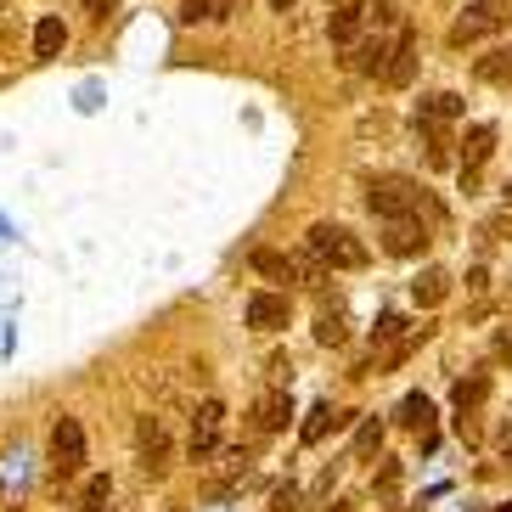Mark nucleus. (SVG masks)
<instances>
[{"label": "nucleus", "instance_id": "nucleus-1", "mask_svg": "<svg viewBox=\"0 0 512 512\" xmlns=\"http://www.w3.org/2000/svg\"><path fill=\"white\" fill-rule=\"evenodd\" d=\"M304 248L316 259H327V271H361L366 259V242L355 237L349 226H338V220H316V226L304 231Z\"/></svg>", "mask_w": 512, "mask_h": 512}, {"label": "nucleus", "instance_id": "nucleus-2", "mask_svg": "<svg viewBox=\"0 0 512 512\" xmlns=\"http://www.w3.org/2000/svg\"><path fill=\"white\" fill-rule=\"evenodd\" d=\"M79 467H85V428H79V417H57L51 422V473L74 479Z\"/></svg>", "mask_w": 512, "mask_h": 512}, {"label": "nucleus", "instance_id": "nucleus-3", "mask_svg": "<svg viewBox=\"0 0 512 512\" xmlns=\"http://www.w3.org/2000/svg\"><path fill=\"white\" fill-rule=\"evenodd\" d=\"M366 203H372L377 220H400V214H417L422 209V192L411 181H400V175H383V181H372Z\"/></svg>", "mask_w": 512, "mask_h": 512}, {"label": "nucleus", "instance_id": "nucleus-4", "mask_svg": "<svg viewBox=\"0 0 512 512\" xmlns=\"http://www.w3.org/2000/svg\"><path fill=\"white\" fill-rule=\"evenodd\" d=\"M220 434H226V406H220V400H197V411H192V439H186L192 462H209V456L220 451Z\"/></svg>", "mask_w": 512, "mask_h": 512}, {"label": "nucleus", "instance_id": "nucleus-5", "mask_svg": "<svg viewBox=\"0 0 512 512\" xmlns=\"http://www.w3.org/2000/svg\"><path fill=\"white\" fill-rule=\"evenodd\" d=\"M383 248L394 259H417L428 248V226H422V209L417 214H400V220H383Z\"/></svg>", "mask_w": 512, "mask_h": 512}, {"label": "nucleus", "instance_id": "nucleus-6", "mask_svg": "<svg viewBox=\"0 0 512 512\" xmlns=\"http://www.w3.org/2000/svg\"><path fill=\"white\" fill-rule=\"evenodd\" d=\"M136 445H141V467H147L152 479H164L169 473V428H164V417H141L136 422Z\"/></svg>", "mask_w": 512, "mask_h": 512}, {"label": "nucleus", "instance_id": "nucleus-7", "mask_svg": "<svg viewBox=\"0 0 512 512\" xmlns=\"http://www.w3.org/2000/svg\"><path fill=\"white\" fill-rule=\"evenodd\" d=\"M501 17H507V12H496V0H473V6H462V17L451 23V46L462 51V46H473V40H484Z\"/></svg>", "mask_w": 512, "mask_h": 512}, {"label": "nucleus", "instance_id": "nucleus-8", "mask_svg": "<svg viewBox=\"0 0 512 512\" xmlns=\"http://www.w3.org/2000/svg\"><path fill=\"white\" fill-rule=\"evenodd\" d=\"M411 79H417V34L400 29V40L389 46V62H383V85L389 91H406Z\"/></svg>", "mask_w": 512, "mask_h": 512}, {"label": "nucleus", "instance_id": "nucleus-9", "mask_svg": "<svg viewBox=\"0 0 512 512\" xmlns=\"http://www.w3.org/2000/svg\"><path fill=\"white\" fill-rule=\"evenodd\" d=\"M287 316H293L287 293H254V299H248V310H242V321H248L254 332H282Z\"/></svg>", "mask_w": 512, "mask_h": 512}, {"label": "nucleus", "instance_id": "nucleus-10", "mask_svg": "<svg viewBox=\"0 0 512 512\" xmlns=\"http://www.w3.org/2000/svg\"><path fill=\"white\" fill-rule=\"evenodd\" d=\"M287 417H293V394L287 389H271L254 400V434H276V428H287Z\"/></svg>", "mask_w": 512, "mask_h": 512}, {"label": "nucleus", "instance_id": "nucleus-11", "mask_svg": "<svg viewBox=\"0 0 512 512\" xmlns=\"http://www.w3.org/2000/svg\"><path fill=\"white\" fill-rule=\"evenodd\" d=\"M248 265H254V276H265V282H299V259L282 254V248H254Z\"/></svg>", "mask_w": 512, "mask_h": 512}, {"label": "nucleus", "instance_id": "nucleus-12", "mask_svg": "<svg viewBox=\"0 0 512 512\" xmlns=\"http://www.w3.org/2000/svg\"><path fill=\"white\" fill-rule=\"evenodd\" d=\"M361 29H366V0H344V6L332 12V23H327L332 46H355V40H361Z\"/></svg>", "mask_w": 512, "mask_h": 512}, {"label": "nucleus", "instance_id": "nucleus-13", "mask_svg": "<svg viewBox=\"0 0 512 512\" xmlns=\"http://www.w3.org/2000/svg\"><path fill=\"white\" fill-rule=\"evenodd\" d=\"M344 422H349V411H332V400H321V406H310L299 439H304V445H321V439H327L332 428H344Z\"/></svg>", "mask_w": 512, "mask_h": 512}, {"label": "nucleus", "instance_id": "nucleus-14", "mask_svg": "<svg viewBox=\"0 0 512 512\" xmlns=\"http://www.w3.org/2000/svg\"><path fill=\"white\" fill-rule=\"evenodd\" d=\"M490 152H496V124H467V136H462V169H479Z\"/></svg>", "mask_w": 512, "mask_h": 512}, {"label": "nucleus", "instance_id": "nucleus-15", "mask_svg": "<svg viewBox=\"0 0 512 512\" xmlns=\"http://www.w3.org/2000/svg\"><path fill=\"white\" fill-rule=\"evenodd\" d=\"M445 293H451V271H439V265H428V271L411 282V299L422 304V310H434V304H445Z\"/></svg>", "mask_w": 512, "mask_h": 512}, {"label": "nucleus", "instance_id": "nucleus-16", "mask_svg": "<svg viewBox=\"0 0 512 512\" xmlns=\"http://www.w3.org/2000/svg\"><path fill=\"white\" fill-rule=\"evenodd\" d=\"M394 422H400V428H417V434H434V400H428V394H406L400 411H394Z\"/></svg>", "mask_w": 512, "mask_h": 512}, {"label": "nucleus", "instance_id": "nucleus-17", "mask_svg": "<svg viewBox=\"0 0 512 512\" xmlns=\"http://www.w3.org/2000/svg\"><path fill=\"white\" fill-rule=\"evenodd\" d=\"M62 46H68V29H62V17H40V23H34V57L51 62V57H62Z\"/></svg>", "mask_w": 512, "mask_h": 512}, {"label": "nucleus", "instance_id": "nucleus-18", "mask_svg": "<svg viewBox=\"0 0 512 512\" xmlns=\"http://www.w3.org/2000/svg\"><path fill=\"white\" fill-rule=\"evenodd\" d=\"M473 79L479 85H512V46H496L490 57L473 62Z\"/></svg>", "mask_w": 512, "mask_h": 512}, {"label": "nucleus", "instance_id": "nucleus-19", "mask_svg": "<svg viewBox=\"0 0 512 512\" xmlns=\"http://www.w3.org/2000/svg\"><path fill=\"white\" fill-rule=\"evenodd\" d=\"M383 62H389V40L377 34V40H355V68L372 79H383Z\"/></svg>", "mask_w": 512, "mask_h": 512}, {"label": "nucleus", "instance_id": "nucleus-20", "mask_svg": "<svg viewBox=\"0 0 512 512\" xmlns=\"http://www.w3.org/2000/svg\"><path fill=\"white\" fill-rule=\"evenodd\" d=\"M445 119H462V96H456V91L428 96V102H422V113H417V124H445Z\"/></svg>", "mask_w": 512, "mask_h": 512}, {"label": "nucleus", "instance_id": "nucleus-21", "mask_svg": "<svg viewBox=\"0 0 512 512\" xmlns=\"http://www.w3.org/2000/svg\"><path fill=\"white\" fill-rule=\"evenodd\" d=\"M484 394H490V372H473V377H462V383L451 389V400H456L462 411H473V406L484 400Z\"/></svg>", "mask_w": 512, "mask_h": 512}, {"label": "nucleus", "instance_id": "nucleus-22", "mask_svg": "<svg viewBox=\"0 0 512 512\" xmlns=\"http://www.w3.org/2000/svg\"><path fill=\"white\" fill-rule=\"evenodd\" d=\"M417 130H422V141H428V164H434V169L451 164V136H445L439 124H417Z\"/></svg>", "mask_w": 512, "mask_h": 512}, {"label": "nucleus", "instance_id": "nucleus-23", "mask_svg": "<svg viewBox=\"0 0 512 512\" xmlns=\"http://www.w3.org/2000/svg\"><path fill=\"white\" fill-rule=\"evenodd\" d=\"M349 338V327H344V316L338 310H321V321H316V344H327V349H338Z\"/></svg>", "mask_w": 512, "mask_h": 512}, {"label": "nucleus", "instance_id": "nucleus-24", "mask_svg": "<svg viewBox=\"0 0 512 512\" xmlns=\"http://www.w3.org/2000/svg\"><path fill=\"white\" fill-rule=\"evenodd\" d=\"M377 445H383V422L366 417V422H361V434H355V462H366V456H372Z\"/></svg>", "mask_w": 512, "mask_h": 512}, {"label": "nucleus", "instance_id": "nucleus-25", "mask_svg": "<svg viewBox=\"0 0 512 512\" xmlns=\"http://www.w3.org/2000/svg\"><path fill=\"white\" fill-rule=\"evenodd\" d=\"M400 338H406V321H400V316H377L372 344H400Z\"/></svg>", "mask_w": 512, "mask_h": 512}, {"label": "nucleus", "instance_id": "nucleus-26", "mask_svg": "<svg viewBox=\"0 0 512 512\" xmlns=\"http://www.w3.org/2000/svg\"><path fill=\"white\" fill-rule=\"evenodd\" d=\"M271 512H299V484H276Z\"/></svg>", "mask_w": 512, "mask_h": 512}, {"label": "nucleus", "instance_id": "nucleus-27", "mask_svg": "<svg viewBox=\"0 0 512 512\" xmlns=\"http://www.w3.org/2000/svg\"><path fill=\"white\" fill-rule=\"evenodd\" d=\"M248 0H209V23H226V17H237Z\"/></svg>", "mask_w": 512, "mask_h": 512}, {"label": "nucleus", "instance_id": "nucleus-28", "mask_svg": "<svg viewBox=\"0 0 512 512\" xmlns=\"http://www.w3.org/2000/svg\"><path fill=\"white\" fill-rule=\"evenodd\" d=\"M79 107H85V113H91V107H102V91H96V85H85V91H79Z\"/></svg>", "mask_w": 512, "mask_h": 512}, {"label": "nucleus", "instance_id": "nucleus-29", "mask_svg": "<svg viewBox=\"0 0 512 512\" xmlns=\"http://www.w3.org/2000/svg\"><path fill=\"white\" fill-rule=\"evenodd\" d=\"M113 6H119V0H85V12H91V17H107Z\"/></svg>", "mask_w": 512, "mask_h": 512}, {"label": "nucleus", "instance_id": "nucleus-30", "mask_svg": "<svg viewBox=\"0 0 512 512\" xmlns=\"http://www.w3.org/2000/svg\"><path fill=\"white\" fill-rule=\"evenodd\" d=\"M496 355H501V361H512V332H501V338H496Z\"/></svg>", "mask_w": 512, "mask_h": 512}, {"label": "nucleus", "instance_id": "nucleus-31", "mask_svg": "<svg viewBox=\"0 0 512 512\" xmlns=\"http://www.w3.org/2000/svg\"><path fill=\"white\" fill-rule=\"evenodd\" d=\"M0 242H17V231H12V220L0 214Z\"/></svg>", "mask_w": 512, "mask_h": 512}, {"label": "nucleus", "instance_id": "nucleus-32", "mask_svg": "<svg viewBox=\"0 0 512 512\" xmlns=\"http://www.w3.org/2000/svg\"><path fill=\"white\" fill-rule=\"evenodd\" d=\"M287 6H293V0H271V12H287Z\"/></svg>", "mask_w": 512, "mask_h": 512}, {"label": "nucleus", "instance_id": "nucleus-33", "mask_svg": "<svg viewBox=\"0 0 512 512\" xmlns=\"http://www.w3.org/2000/svg\"><path fill=\"white\" fill-rule=\"evenodd\" d=\"M496 512H512V501H507V507H496Z\"/></svg>", "mask_w": 512, "mask_h": 512}, {"label": "nucleus", "instance_id": "nucleus-34", "mask_svg": "<svg viewBox=\"0 0 512 512\" xmlns=\"http://www.w3.org/2000/svg\"><path fill=\"white\" fill-rule=\"evenodd\" d=\"M507 17H512V0H507Z\"/></svg>", "mask_w": 512, "mask_h": 512}, {"label": "nucleus", "instance_id": "nucleus-35", "mask_svg": "<svg viewBox=\"0 0 512 512\" xmlns=\"http://www.w3.org/2000/svg\"><path fill=\"white\" fill-rule=\"evenodd\" d=\"M507 462H512V451H507Z\"/></svg>", "mask_w": 512, "mask_h": 512}]
</instances>
